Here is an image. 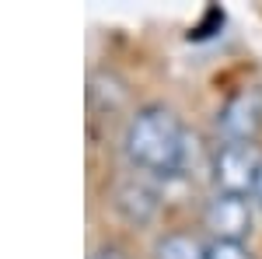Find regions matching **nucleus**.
I'll list each match as a JSON object with an SVG mask.
<instances>
[{
  "label": "nucleus",
  "instance_id": "6",
  "mask_svg": "<svg viewBox=\"0 0 262 259\" xmlns=\"http://www.w3.org/2000/svg\"><path fill=\"white\" fill-rule=\"evenodd\" d=\"M119 210H126V217L133 221H147L154 210V193L143 186H126L119 189Z\"/></svg>",
  "mask_w": 262,
  "mask_h": 259
},
{
  "label": "nucleus",
  "instance_id": "1",
  "mask_svg": "<svg viewBox=\"0 0 262 259\" xmlns=\"http://www.w3.org/2000/svg\"><path fill=\"white\" fill-rule=\"evenodd\" d=\"M192 144L185 133L182 119L168 109V105H143L137 109V116L126 126V158L133 168L150 172V175H161V179H175L185 175L189 161H192Z\"/></svg>",
  "mask_w": 262,
  "mask_h": 259
},
{
  "label": "nucleus",
  "instance_id": "3",
  "mask_svg": "<svg viewBox=\"0 0 262 259\" xmlns=\"http://www.w3.org/2000/svg\"><path fill=\"white\" fill-rule=\"evenodd\" d=\"M262 130V88H242L221 105L217 112V133L224 144H255Z\"/></svg>",
  "mask_w": 262,
  "mask_h": 259
},
{
  "label": "nucleus",
  "instance_id": "7",
  "mask_svg": "<svg viewBox=\"0 0 262 259\" xmlns=\"http://www.w3.org/2000/svg\"><path fill=\"white\" fill-rule=\"evenodd\" d=\"M206 259H252L242 242H210L206 245Z\"/></svg>",
  "mask_w": 262,
  "mask_h": 259
},
{
  "label": "nucleus",
  "instance_id": "4",
  "mask_svg": "<svg viewBox=\"0 0 262 259\" xmlns=\"http://www.w3.org/2000/svg\"><path fill=\"white\" fill-rule=\"evenodd\" d=\"M206 228L213 242H242L248 231H252V207H248V196H238V193H217V196L206 203Z\"/></svg>",
  "mask_w": 262,
  "mask_h": 259
},
{
  "label": "nucleus",
  "instance_id": "5",
  "mask_svg": "<svg viewBox=\"0 0 262 259\" xmlns=\"http://www.w3.org/2000/svg\"><path fill=\"white\" fill-rule=\"evenodd\" d=\"M158 259H206V245H200L192 235L175 231L158 242Z\"/></svg>",
  "mask_w": 262,
  "mask_h": 259
},
{
  "label": "nucleus",
  "instance_id": "9",
  "mask_svg": "<svg viewBox=\"0 0 262 259\" xmlns=\"http://www.w3.org/2000/svg\"><path fill=\"white\" fill-rule=\"evenodd\" d=\"M259 203H262V182H259Z\"/></svg>",
  "mask_w": 262,
  "mask_h": 259
},
{
  "label": "nucleus",
  "instance_id": "8",
  "mask_svg": "<svg viewBox=\"0 0 262 259\" xmlns=\"http://www.w3.org/2000/svg\"><path fill=\"white\" fill-rule=\"evenodd\" d=\"M95 259H122V256H119V252H116V249H108V252H98V256H95Z\"/></svg>",
  "mask_w": 262,
  "mask_h": 259
},
{
  "label": "nucleus",
  "instance_id": "2",
  "mask_svg": "<svg viewBox=\"0 0 262 259\" xmlns=\"http://www.w3.org/2000/svg\"><path fill=\"white\" fill-rule=\"evenodd\" d=\"M213 179L221 193L248 196L262 182V151L255 144H221L213 158Z\"/></svg>",
  "mask_w": 262,
  "mask_h": 259
}]
</instances>
